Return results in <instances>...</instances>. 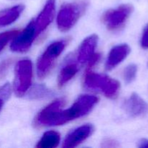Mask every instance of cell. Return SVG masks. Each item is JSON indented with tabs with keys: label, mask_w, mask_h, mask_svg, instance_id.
Returning <instances> with one entry per match:
<instances>
[{
	"label": "cell",
	"mask_w": 148,
	"mask_h": 148,
	"mask_svg": "<svg viewBox=\"0 0 148 148\" xmlns=\"http://www.w3.org/2000/svg\"><path fill=\"white\" fill-rule=\"evenodd\" d=\"M83 86L90 90L101 91L106 98L115 99L120 92L121 85L115 79L105 75L95 73L88 69L83 78Z\"/></svg>",
	"instance_id": "6da1fadb"
},
{
	"label": "cell",
	"mask_w": 148,
	"mask_h": 148,
	"mask_svg": "<svg viewBox=\"0 0 148 148\" xmlns=\"http://www.w3.org/2000/svg\"><path fill=\"white\" fill-rule=\"evenodd\" d=\"M88 5V1L85 0H76L64 4L57 15L58 28L62 32L72 28L85 14Z\"/></svg>",
	"instance_id": "7a4b0ae2"
},
{
	"label": "cell",
	"mask_w": 148,
	"mask_h": 148,
	"mask_svg": "<svg viewBox=\"0 0 148 148\" xmlns=\"http://www.w3.org/2000/svg\"><path fill=\"white\" fill-rule=\"evenodd\" d=\"M69 43V40L63 39L49 45L37 62V74L40 79L46 78L53 69L56 60Z\"/></svg>",
	"instance_id": "3957f363"
},
{
	"label": "cell",
	"mask_w": 148,
	"mask_h": 148,
	"mask_svg": "<svg viewBox=\"0 0 148 148\" xmlns=\"http://www.w3.org/2000/svg\"><path fill=\"white\" fill-rule=\"evenodd\" d=\"M66 100L59 98L45 107L38 114L34 120V126L37 128L43 127L64 125L62 119V107L64 106Z\"/></svg>",
	"instance_id": "277c9868"
},
{
	"label": "cell",
	"mask_w": 148,
	"mask_h": 148,
	"mask_svg": "<svg viewBox=\"0 0 148 148\" xmlns=\"http://www.w3.org/2000/svg\"><path fill=\"white\" fill-rule=\"evenodd\" d=\"M33 79V64L29 59H22L14 69L13 90L17 97H23L30 89Z\"/></svg>",
	"instance_id": "5b68a950"
},
{
	"label": "cell",
	"mask_w": 148,
	"mask_h": 148,
	"mask_svg": "<svg viewBox=\"0 0 148 148\" xmlns=\"http://www.w3.org/2000/svg\"><path fill=\"white\" fill-rule=\"evenodd\" d=\"M134 7L132 4H124L115 9H111L102 14L101 21L108 30L116 32L120 30L133 12Z\"/></svg>",
	"instance_id": "8992f818"
},
{
	"label": "cell",
	"mask_w": 148,
	"mask_h": 148,
	"mask_svg": "<svg viewBox=\"0 0 148 148\" xmlns=\"http://www.w3.org/2000/svg\"><path fill=\"white\" fill-rule=\"evenodd\" d=\"M98 102V98L94 95H82L78 97L70 108L62 111L64 124L89 114Z\"/></svg>",
	"instance_id": "52a82bcc"
},
{
	"label": "cell",
	"mask_w": 148,
	"mask_h": 148,
	"mask_svg": "<svg viewBox=\"0 0 148 148\" xmlns=\"http://www.w3.org/2000/svg\"><path fill=\"white\" fill-rule=\"evenodd\" d=\"M37 37L35 29L34 20L28 23L25 28L12 39L10 49L12 51L16 53H24L27 51L31 47L34 39Z\"/></svg>",
	"instance_id": "ba28073f"
},
{
	"label": "cell",
	"mask_w": 148,
	"mask_h": 148,
	"mask_svg": "<svg viewBox=\"0 0 148 148\" xmlns=\"http://www.w3.org/2000/svg\"><path fill=\"white\" fill-rule=\"evenodd\" d=\"M56 10V0H46L43 10L34 20L36 36H39L51 23Z\"/></svg>",
	"instance_id": "9c48e42d"
},
{
	"label": "cell",
	"mask_w": 148,
	"mask_h": 148,
	"mask_svg": "<svg viewBox=\"0 0 148 148\" xmlns=\"http://www.w3.org/2000/svg\"><path fill=\"white\" fill-rule=\"evenodd\" d=\"M93 132L94 127L92 124H84L67 134L64 140L62 147L64 148L77 147L92 135Z\"/></svg>",
	"instance_id": "30bf717a"
},
{
	"label": "cell",
	"mask_w": 148,
	"mask_h": 148,
	"mask_svg": "<svg viewBox=\"0 0 148 148\" xmlns=\"http://www.w3.org/2000/svg\"><path fill=\"white\" fill-rule=\"evenodd\" d=\"M124 108L129 115L134 118L143 116L148 111L147 104L136 92H133L124 102Z\"/></svg>",
	"instance_id": "8fae6325"
},
{
	"label": "cell",
	"mask_w": 148,
	"mask_h": 148,
	"mask_svg": "<svg viewBox=\"0 0 148 148\" xmlns=\"http://www.w3.org/2000/svg\"><path fill=\"white\" fill-rule=\"evenodd\" d=\"M98 42V37L95 34L91 35L84 39L77 53V61L79 64H83L89 61L91 56L94 54Z\"/></svg>",
	"instance_id": "7c38bea8"
},
{
	"label": "cell",
	"mask_w": 148,
	"mask_h": 148,
	"mask_svg": "<svg viewBox=\"0 0 148 148\" xmlns=\"http://www.w3.org/2000/svg\"><path fill=\"white\" fill-rule=\"evenodd\" d=\"M131 51V49L127 44L117 45L114 46L108 53L106 62V69L111 70L118 66L128 56Z\"/></svg>",
	"instance_id": "4fadbf2b"
},
{
	"label": "cell",
	"mask_w": 148,
	"mask_h": 148,
	"mask_svg": "<svg viewBox=\"0 0 148 148\" xmlns=\"http://www.w3.org/2000/svg\"><path fill=\"white\" fill-rule=\"evenodd\" d=\"M79 71V63L72 59V56L67 58L65 64L59 72L58 75L57 83L59 88H62L69 82Z\"/></svg>",
	"instance_id": "5bb4252c"
},
{
	"label": "cell",
	"mask_w": 148,
	"mask_h": 148,
	"mask_svg": "<svg viewBox=\"0 0 148 148\" xmlns=\"http://www.w3.org/2000/svg\"><path fill=\"white\" fill-rule=\"evenodd\" d=\"M24 5L19 4L0 10V27L10 25L14 23L24 10Z\"/></svg>",
	"instance_id": "9a60e30c"
},
{
	"label": "cell",
	"mask_w": 148,
	"mask_h": 148,
	"mask_svg": "<svg viewBox=\"0 0 148 148\" xmlns=\"http://www.w3.org/2000/svg\"><path fill=\"white\" fill-rule=\"evenodd\" d=\"M60 134L55 131H48L43 134L40 140L38 142V148H54L60 143Z\"/></svg>",
	"instance_id": "2e32d148"
},
{
	"label": "cell",
	"mask_w": 148,
	"mask_h": 148,
	"mask_svg": "<svg viewBox=\"0 0 148 148\" xmlns=\"http://www.w3.org/2000/svg\"><path fill=\"white\" fill-rule=\"evenodd\" d=\"M51 95V90L43 85H38L30 90L28 94L29 98L32 99H41Z\"/></svg>",
	"instance_id": "e0dca14e"
},
{
	"label": "cell",
	"mask_w": 148,
	"mask_h": 148,
	"mask_svg": "<svg viewBox=\"0 0 148 148\" xmlns=\"http://www.w3.org/2000/svg\"><path fill=\"white\" fill-rule=\"evenodd\" d=\"M18 30H11L0 33V53L2 52L7 43L19 33Z\"/></svg>",
	"instance_id": "ac0fdd59"
},
{
	"label": "cell",
	"mask_w": 148,
	"mask_h": 148,
	"mask_svg": "<svg viewBox=\"0 0 148 148\" xmlns=\"http://www.w3.org/2000/svg\"><path fill=\"white\" fill-rule=\"evenodd\" d=\"M137 73V66L134 64L128 65L123 72V78L127 84H130L135 79Z\"/></svg>",
	"instance_id": "d6986e66"
},
{
	"label": "cell",
	"mask_w": 148,
	"mask_h": 148,
	"mask_svg": "<svg viewBox=\"0 0 148 148\" xmlns=\"http://www.w3.org/2000/svg\"><path fill=\"white\" fill-rule=\"evenodd\" d=\"M12 59H6L0 62V79L5 77L8 72L9 69L12 64Z\"/></svg>",
	"instance_id": "ffe728a7"
},
{
	"label": "cell",
	"mask_w": 148,
	"mask_h": 148,
	"mask_svg": "<svg viewBox=\"0 0 148 148\" xmlns=\"http://www.w3.org/2000/svg\"><path fill=\"white\" fill-rule=\"evenodd\" d=\"M12 92L11 86L9 83L4 84V85L0 87V98L3 101L8 99L10 97Z\"/></svg>",
	"instance_id": "44dd1931"
},
{
	"label": "cell",
	"mask_w": 148,
	"mask_h": 148,
	"mask_svg": "<svg viewBox=\"0 0 148 148\" xmlns=\"http://www.w3.org/2000/svg\"><path fill=\"white\" fill-rule=\"evenodd\" d=\"M101 146L105 148H115L119 147V145L116 140L107 138L103 140L102 143H101Z\"/></svg>",
	"instance_id": "7402d4cb"
},
{
	"label": "cell",
	"mask_w": 148,
	"mask_h": 148,
	"mask_svg": "<svg viewBox=\"0 0 148 148\" xmlns=\"http://www.w3.org/2000/svg\"><path fill=\"white\" fill-rule=\"evenodd\" d=\"M141 46L143 49H148V24L143 30L141 38Z\"/></svg>",
	"instance_id": "603a6c76"
},
{
	"label": "cell",
	"mask_w": 148,
	"mask_h": 148,
	"mask_svg": "<svg viewBox=\"0 0 148 148\" xmlns=\"http://www.w3.org/2000/svg\"><path fill=\"white\" fill-rule=\"evenodd\" d=\"M137 147L140 148H148L147 139H141V140L138 142Z\"/></svg>",
	"instance_id": "cb8c5ba5"
},
{
	"label": "cell",
	"mask_w": 148,
	"mask_h": 148,
	"mask_svg": "<svg viewBox=\"0 0 148 148\" xmlns=\"http://www.w3.org/2000/svg\"><path fill=\"white\" fill-rule=\"evenodd\" d=\"M3 105H4V101H3L2 99H1V98H0V111H1V108H2Z\"/></svg>",
	"instance_id": "d4e9b609"
},
{
	"label": "cell",
	"mask_w": 148,
	"mask_h": 148,
	"mask_svg": "<svg viewBox=\"0 0 148 148\" xmlns=\"http://www.w3.org/2000/svg\"><path fill=\"white\" fill-rule=\"evenodd\" d=\"M147 68H148V62H147Z\"/></svg>",
	"instance_id": "484cf974"
}]
</instances>
